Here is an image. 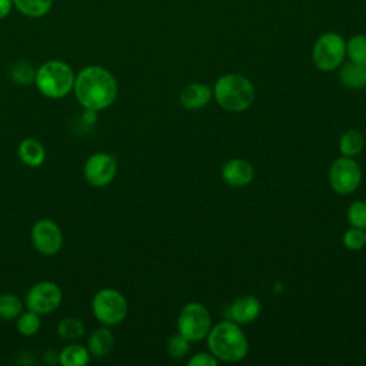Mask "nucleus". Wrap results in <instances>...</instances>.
<instances>
[{
	"mask_svg": "<svg viewBox=\"0 0 366 366\" xmlns=\"http://www.w3.org/2000/svg\"><path fill=\"white\" fill-rule=\"evenodd\" d=\"M117 92L116 77L102 66H86L74 77L73 93L84 110L100 112L110 107Z\"/></svg>",
	"mask_w": 366,
	"mask_h": 366,
	"instance_id": "f257e3e1",
	"label": "nucleus"
},
{
	"mask_svg": "<svg viewBox=\"0 0 366 366\" xmlns=\"http://www.w3.org/2000/svg\"><path fill=\"white\" fill-rule=\"evenodd\" d=\"M210 353L223 362H239L247 355V339L236 322H222L207 333Z\"/></svg>",
	"mask_w": 366,
	"mask_h": 366,
	"instance_id": "f03ea898",
	"label": "nucleus"
},
{
	"mask_svg": "<svg viewBox=\"0 0 366 366\" xmlns=\"http://www.w3.org/2000/svg\"><path fill=\"white\" fill-rule=\"evenodd\" d=\"M213 96L220 107L227 112H243L254 100V87L252 81L239 73L220 76L213 87Z\"/></svg>",
	"mask_w": 366,
	"mask_h": 366,
	"instance_id": "7ed1b4c3",
	"label": "nucleus"
},
{
	"mask_svg": "<svg viewBox=\"0 0 366 366\" xmlns=\"http://www.w3.org/2000/svg\"><path fill=\"white\" fill-rule=\"evenodd\" d=\"M74 77L73 69L66 61L47 60L36 69L34 84L41 96L56 100L73 92Z\"/></svg>",
	"mask_w": 366,
	"mask_h": 366,
	"instance_id": "20e7f679",
	"label": "nucleus"
},
{
	"mask_svg": "<svg viewBox=\"0 0 366 366\" xmlns=\"http://www.w3.org/2000/svg\"><path fill=\"white\" fill-rule=\"evenodd\" d=\"M127 300L116 289H100L92 299V313L104 326H114L124 320L127 315Z\"/></svg>",
	"mask_w": 366,
	"mask_h": 366,
	"instance_id": "39448f33",
	"label": "nucleus"
},
{
	"mask_svg": "<svg viewBox=\"0 0 366 366\" xmlns=\"http://www.w3.org/2000/svg\"><path fill=\"white\" fill-rule=\"evenodd\" d=\"M346 56V41L337 33L322 34L313 46L312 59L315 66L322 71L337 69Z\"/></svg>",
	"mask_w": 366,
	"mask_h": 366,
	"instance_id": "423d86ee",
	"label": "nucleus"
},
{
	"mask_svg": "<svg viewBox=\"0 0 366 366\" xmlns=\"http://www.w3.org/2000/svg\"><path fill=\"white\" fill-rule=\"evenodd\" d=\"M210 313L200 303H187L179 313L177 329L189 342L200 340L207 336L210 330Z\"/></svg>",
	"mask_w": 366,
	"mask_h": 366,
	"instance_id": "0eeeda50",
	"label": "nucleus"
},
{
	"mask_svg": "<svg viewBox=\"0 0 366 366\" xmlns=\"http://www.w3.org/2000/svg\"><path fill=\"white\" fill-rule=\"evenodd\" d=\"M61 300V289L54 282L41 280L27 290L24 296V307L41 316L54 312L60 306Z\"/></svg>",
	"mask_w": 366,
	"mask_h": 366,
	"instance_id": "6e6552de",
	"label": "nucleus"
},
{
	"mask_svg": "<svg viewBox=\"0 0 366 366\" xmlns=\"http://www.w3.org/2000/svg\"><path fill=\"white\" fill-rule=\"evenodd\" d=\"M362 180L360 166L352 157L336 159L329 169V182L332 189L339 194L355 192Z\"/></svg>",
	"mask_w": 366,
	"mask_h": 366,
	"instance_id": "1a4fd4ad",
	"label": "nucleus"
},
{
	"mask_svg": "<svg viewBox=\"0 0 366 366\" xmlns=\"http://www.w3.org/2000/svg\"><path fill=\"white\" fill-rule=\"evenodd\" d=\"M30 240L40 254L53 256L63 246V233L60 226L51 219H39L30 230Z\"/></svg>",
	"mask_w": 366,
	"mask_h": 366,
	"instance_id": "9d476101",
	"label": "nucleus"
},
{
	"mask_svg": "<svg viewBox=\"0 0 366 366\" xmlns=\"http://www.w3.org/2000/svg\"><path fill=\"white\" fill-rule=\"evenodd\" d=\"M117 172L116 159L106 153L97 152L87 157L83 166L84 180L93 187H104L113 182Z\"/></svg>",
	"mask_w": 366,
	"mask_h": 366,
	"instance_id": "9b49d317",
	"label": "nucleus"
},
{
	"mask_svg": "<svg viewBox=\"0 0 366 366\" xmlns=\"http://www.w3.org/2000/svg\"><path fill=\"white\" fill-rule=\"evenodd\" d=\"M254 172L249 162L243 159H230L222 167V177L233 187H242L253 180Z\"/></svg>",
	"mask_w": 366,
	"mask_h": 366,
	"instance_id": "f8f14e48",
	"label": "nucleus"
},
{
	"mask_svg": "<svg viewBox=\"0 0 366 366\" xmlns=\"http://www.w3.org/2000/svg\"><path fill=\"white\" fill-rule=\"evenodd\" d=\"M260 302L254 296H240L230 306V317L236 323H250L260 315Z\"/></svg>",
	"mask_w": 366,
	"mask_h": 366,
	"instance_id": "ddd939ff",
	"label": "nucleus"
},
{
	"mask_svg": "<svg viewBox=\"0 0 366 366\" xmlns=\"http://www.w3.org/2000/svg\"><path fill=\"white\" fill-rule=\"evenodd\" d=\"M212 89L203 83H192L186 86L180 93V103L183 107L196 110L204 107L212 99Z\"/></svg>",
	"mask_w": 366,
	"mask_h": 366,
	"instance_id": "4468645a",
	"label": "nucleus"
},
{
	"mask_svg": "<svg viewBox=\"0 0 366 366\" xmlns=\"http://www.w3.org/2000/svg\"><path fill=\"white\" fill-rule=\"evenodd\" d=\"M17 156L23 164L29 167H39L46 160V149L37 139L27 137L20 142Z\"/></svg>",
	"mask_w": 366,
	"mask_h": 366,
	"instance_id": "2eb2a0df",
	"label": "nucleus"
},
{
	"mask_svg": "<svg viewBox=\"0 0 366 366\" xmlns=\"http://www.w3.org/2000/svg\"><path fill=\"white\" fill-rule=\"evenodd\" d=\"M113 347H114V336L110 332V329L104 325H103V327L96 329L89 336L87 349L90 352V356L104 357L112 352Z\"/></svg>",
	"mask_w": 366,
	"mask_h": 366,
	"instance_id": "dca6fc26",
	"label": "nucleus"
},
{
	"mask_svg": "<svg viewBox=\"0 0 366 366\" xmlns=\"http://www.w3.org/2000/svg\"><path fill=\"white\" fill-rule=\"evenodd\" d=\"M90 360V352L87 346L79 343H70L59 352V363L61 366H86Z\"/></svg>",
	"mask_w": 366,
	"mask_h": 366,
	"instance_id": "f3484780",
	"label": "nucleus"
},
{
	"mask_svg": "<svg viewBox=\"0 0 366 366\" xmlns=\"http://www.w3.org/2000/svg\"><path fill=\"white\" fill-rule=\"evenodd\" d=\"M340 80L346 87L362 89L366 86V66L353 61L346 63L340 70Z\"/></svg>",
	"mask_w": 366,
	"mask_h": 366,
	"instance_id": "a211bd4d",
	"label": "nucleus"
},
{
	"mask_svg": "<svg viewBox=\"0 0 366 366\" xmlns=\"http://www.w3.org/2000/svg\"><path fill=\"white\" fill-rule=\"evenodd\" d=\"M13 6L26 17L39 19L50 11L53 0H13Z\"/></svg>",
	"mask_w": 366,
	"mask_h": 366,
	"instance_id": "6ab92c4d",
	"label": "nucleus"
},
{
	"mask_svg": "<svg viewBox=\"0 0 366 366\" xmlns=\"http://www.w3.org/2000/svg\"><path fill=\"white\" fill-rule=\"evenodd\" d=\"M363 146H365V140L362 133L353 129L346 130L339 140V150L342 156H346V157H353L359 154L363 150Z\"/></svg>",
	"mask_w": 366,
	"mask_h": 366,
	"instance_id": "aec40b11",
	"label": "nucleus"
},
{
	"mask_svg": "<svg viewBox=\"0 0 366 366\" xmlns=\"http://www.w3.org/2000/svg\"><path fill=\"white\" fill-rule=\"evenodd\" d=\"M41 326V320H40V315L26 309L23 310L17 317H16V329L17 332L24 336V337H30L34 336Z\"/></svg>",
	"mask_w": 366,
	"mask_h": 366,
	"instance_id": "412c9836",
	"label": "nucleus"
},
{
	"mask_svg": "<svg viewBox=\"0 0 366 366\" xmlns=\"http://www.w3.org/2000/svg\"><path fill=\"white\" fill-rule=\"evenodd\" d=\"M24 307V302L14 293L0 295V319L13 320L16 319Z\"/></svg>",
	"mask_w": 366,
	"mask_h": 366,
	"instance_id": "4be33fe9",
	"label": "nucleus"
},
{
	"mask_svg": "<svg viewBox=\"0 0 366 366\" xmlns=\"http://www.w3.org/2000/svg\"><path fill=\"white\" fill-rule=\"evenodd\" d=\"M56 332L63 340L73 342L84 335V325L77 317H64L59 322Z\"/></svg>",
	"mask_w": 366,
	"mask_h": 366,
	"instance_id": "5701e85b",
	"label": "nucleus"
},
{
	"mask_svg": "<svg viewBox=\"0 0 366 366\" xmlns=\"http://www.w3.org/2000/svg\"><path fill=\"white\" fill-rule=\"evenodd\" d=\"M346 54L350 61L366 66V34H356L346 43Z\"/></svg>",
	"mask_w": 366,
	"mask_h": 366,
	"instance_id": "b1692460",
	"label": "nucleus"
},
{
	"mask_svg": "<svg viewBox=\"0 0 366 366\" xmlns=\"http://www.w3.org/2000/svg\"><path fill=\"white\" fill-rule=\"evenodd\" d=\"M10 77L16 84L29 86L34 83L36 69L29 61H17L10 67Z\"/></svg>",
	"mask_w": 366,
	"mask_h": 366,
	"instance_id": "393cba45",
	"label": "nucleus"
},
{
	"mask_svg": "<svg viewBox=\"0 0 366 366\" xmlns=\"http://www.w3.org/2000/svg\"><path fill=\"white\" fill-rule=\"evenodd\" d=\"M347 220L352 224V227L366 229V202H353L347 209Z\"/></svg>",
	"mask_w": 366,
	"mask_h": 366,
	"instance_id": "a878e982",
	"label": "nucleus"
},
{
	"mask_svg": "<svg viewBox=\"0 0 366 366\" xmlns=\"http://www.w3.org/2000/svg\"><path fill=\"white\" fill-rule=\"evenodd\" d=\"M343 244L349 250H360L366 244V233L363 229L352 227L343 234Z\"/></svg>",
	"mask_w": 366,
	"mask_h": 366,
	"instance_id": "bb28decb",
	"label": "nucleus"
},
{
	"mask_svg": "<svg viewBox=\"0 0 366 366\" xmlns=\"http://www.w3.org/2000/svg\"><path fill=\"white\" fill-rule=\"evenodd\" d=\"M189 350V340L183 335H174L167 342V353L173 359L183 357Z\"/></svg>",
	"mask_w": 366,
	"mask_h": 366,
	"instance_id": "cd10ccee",
	"label": "nucleus"
},
{
	"mask_svg": "<svg viewBox=\"0 0 366 366\" xmlns=\"http://www.w3.org/2000/svg\"><path fill=\"white\" fill-rule=\"evenodd\" d=\"M190 366H216L219 359L214 357L212 353H197L189 362Z\"/></svg>",
	"mask_w": 366,
	"mask_h": 366,
	"instance_id": "c85d7f7f",
	"label": "nucleus"
},
{
	"mask_svg": "<svg viewBox=\"0 0 366 366\" xmlns=\"http://www.w3.org/2000/svg\"><path fill=\"white\" fill-rule=\"evenodd\" d=\"M11 7H13V0H0V20L9 16V13L11 11Z\"/></svg>",
	"mask_w": 366,
	"mask_h": 366,
	"instance_id": "c756f323",
	"label": "nucleus"
},
{
	"mask_svg": "<svg viewBox=\"0 0 366 366\" xmlns=\"http://www.w3.org/2000/svg\"><path fill=\"white\" fill-rule=\"evenodd\" d=\"M365 233H366V230H365Z\"/></svg>",
	"mask_w": 366,
	"mask_h": 366,
	"instance_id": "7c9ffc66",
	"label": "nucleus"
}]
</instances>
